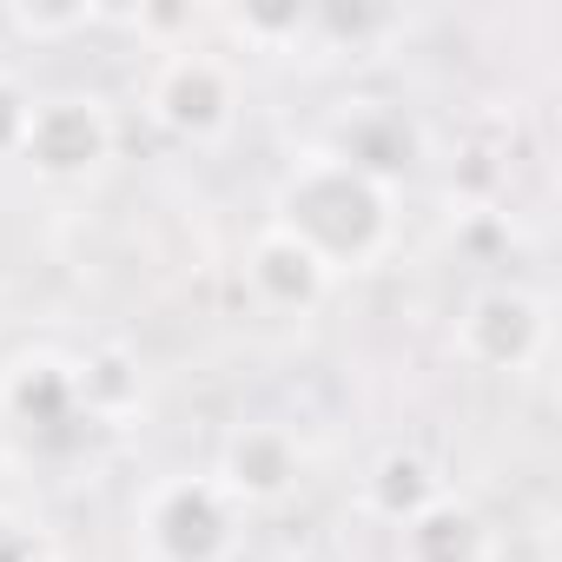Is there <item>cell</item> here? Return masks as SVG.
<instances>
[{
  "label": "cell",
  "mask_w": 562,
  "mask_h": 562,
  "mask_svg": "<svg viewBox=\"0 0 562 562\" xmlns=\"http://www.w3.org/2000/svg\"><path fill=\"white\" fill-rule=\"evenodd\" d=\"M0 411L27 430H54L67 417H80V391H74V358L54 351H27L0 371Z\"/></svg>",
  "instance_id": "cell-9"
},
{
  "label": "cell",
  "mask_w": 562,
  "mask_h": 562,
  "mask_svg": "<svg viewBox=\"0 0 562 562\" xmlns=\"http://www.w3.org/2000/svg\"><path fill=\"white\" fill-rule=\"evenodd\" d=\"M93 21H100L93 8H8V27L27 41H60V34H80Z\"/></svg>",
  "instance_id": "cell-14"
},
{
  "label": "cell",
  "mask_w": 562,
  "mask_h": 562,
  "mask_svg": "<svg viewBox=\"0 0 562 562\" xmlns=\"http://www.w3.org/2000/svg\"><path fill=\"white\" fill-rule=\"evenodd\" d=\"M146 113L159 133L186 139V146H218L238 126V74L225 54L186 41V47H159V67L146 74Z\"/></svg>",
  "instance_id": "cell-3"
},
{
  "label": "cell",
  "mask_w": 562,
  "mask_h": 562,
  "mask_svg": "<svg viewBox=\"0 0 562 562\" xmlns=\"http://www.w3.org/2000/svg\"><path fill=\"white\" fill-rule=\"evenodd\" d=\"M417 126L397 113V106H358L345 126H338V139H331V153L345 159V166H358V172H371L378 186H391L397 192V172L417 159Z\"/></svg>",
  "instance_id": "cell-11"
},
{
  "label": "cell",
  "mask_w": 562,
  "mask_h": 562,
  "mask_svg": "<svg viewBox=\"0 0 562 562\" xmlns=\"http://www.w3.org/2000/svg\"><path fill=\"white\" fill-rule=\"evenodd\" d=\"M245 509L212 483V470L159 476L139 496V549L146 562H232Z\"/></svg>",
  "instance_id": "cell-2"
},
{
  "label": "cell",
  "mask_w": 562,
  "mask_h": 562,
  "mask_svg": "<svg viewBox=\"0 0 562 562\" xmlns=\"http://www.w3.org/2000/svg\"><path fill=\"white\" fill-rule=\"evenodd\" d=\"M397 562H490V522L457 490H443L424 516L397 529Z\"/></svg>",
  "instance_id": "cell-10"
},
{
  "label": "cell",
  "mask_w": 562,
  "mask_h": 562,
  "mask_svg": "<svg viewBox=\"0 0 562 562\" xmlns=\"http://www.w3.org/2000/svg\"><path fill=\"white\" fill-rule=\"evenodd\" d=\"M245 285L265 312H285V318H305L331 299L338 278L285 232V225H265L251 245H245Z\"/></svg>",
  "instance_id": "cell-7"
},
{
  "label": "cell",
  "mask_w": 562,
  "mask_h": 562,
  "mask_svg": "<svg viewBox=\"0 0 562 562\" xmlns=\"http://www.w3.org/2000/svg\"><path fill=\"white\" fill-rule=\"evenodd\" d=\"M271 225H285L331 278L371 271L397 238V192L345 166L331 146H305L292 153L285 179L271 192Z\"/></svg>",
  "instance_id": "cell-1"
},
{
  "label": "cell",
  "mask_w": 562,
  "mask_h": 562,
  "mask_svg": "<svg viewBox=\"0 0 562 562\" xmlns=\"http://www.w3.org/2000/svg\"><path fill=\"white\" fill-rule=\"evenodd\" d=\"M450 483H443V470L424 457V450H378L371 463H364V476H358V516H371V522H384V529H404L411 516H424L437 496H443Z\"/></svg>",
  "instance_id": "cell-8"
},
{
  "label": "cell",
  "mask_w": 562,
  "mask_h": 562,
  "mask_svg": "<svg viewBox=\"0 0 562 562\" xmlns=\"http://www.w3.org/2000/svg\"><path fill=\"white\" fill-rule=\"evenodd\" d=\"M457 358L476 371H536L549 358V299L529 285H483L457 312Z\"/></svg>",
  "instance_id": "cell-5"
},
{
  "label": "cell",
  "mask_w": 562,
  "mask_h": 562,
  "mask_svg": "<svg viewBox=\"0 0 562 562\" xmlns=\"http://www.w3.org/2000/svg\"><path fill=\"white\" fill-rule=\"evenodd\" d=\"M232 27H238V41H251L265 54H285V47L312 41V14L305 8H245V14H232Z\"/></svg>",
  "instance_id": "cell-13"
},
{
  "label": "cell",
  "mask_w": 562,
  "mask_h": 562,
  "mask_svg": "<svg viewBox=\"0 0 562 562\" xmlns=\"http://www.w3.org/2000/svg\"><path fill=\"white\" fill-rule=\"evenodd\" d=\"M27 113H34V93L0 67V159L21 153V133H27Z\"/></svg>",
  "instance_id": "cell-15"
},
{
  "label": "cell",
  "mask_w": 562,
  "mask_h": 562,
  "mask_svg": "<svg viewBox=\"0 0 562 562\" xmlns=\"http://www.w3.org/2000/svg\"><path fill=\"white\" fill-rule=\"evenodd\" d=\"M212 483L238 503V509H278L299 483H305V443L292 424H271V417H251V424H232L218 457H212Z\"/></svg>",
  "instance_id": "cell-6"
},
{
  "label": "cell",
  "mask_w": 562,
  "mask_h": 562,
  "mask_svg": "<svg viewBox=\"0 0 562 562\" xmlns=\"http://www.w3.org/2000/svg\"><path fill=\"white\" fill-rule=\"evenodd\" d=\"M74 391H80V417L120 424V417L139 411V397H146V384H139V358L120 351V345H100V351L74 358Z\"/></svg>",
  "instance_id": "cell-12"
},
{
  "label": "cell",
  "mask_w": 562,
  "mask_h": 562,
  "mask_svg": "<svg viewBox=\"0 0 562 562\" xmlns=\"http://www.w3.org/2000/svg\"><path fill=\"white\" fill-rule=\"evenodd\" d=\"M113 139H120V126L100 93H47V100H34L14 159L47 186H80L113 159Z\"/></svg>",
  "instance_id": "cell-4"
}]
</instances>
